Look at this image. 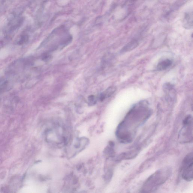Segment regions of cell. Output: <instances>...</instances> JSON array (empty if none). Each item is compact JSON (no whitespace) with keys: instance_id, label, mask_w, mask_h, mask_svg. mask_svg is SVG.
Segmentation results:
<instances>
[{"instance_id":"obj_2","label":"cell","mask_w":193,"mask_h":193,"mask_svg":"<svg viewBox=\"0 0 193 193\" xmlns=\"http://www.w3.org/2000/svg\"><path fill=\"white\" fill-rule=\"evenodd\" d=\"M172 173V169L169 167H165L158 170L146 181L142 190V192H154L168 180L171 176Z\"/></svg>"},{"instance_id":"obj_1","label":"cell","mask_w":193,"mask_h":193,"mask_svg":"<svg viewBox=\"0 0 193 193\" xmlns=\"http://www.w3.org/2000/svg\"><path fill=\"white\" fill-rule=\"evenodd\" d=\"M152 113L147 102H139L132 107L117 127L116 135L121 142L132 141L138 129L142 125Z\"/></svg>"},{"instance_id":"obj_8","label":"cell","mask_w":193,"mask_h":193,"mask_svg":"<svg viewBox=\"0 0 193 193\" xmlns=\"http://www.w3.org/2000/svg\"><path fill=\"white\" fill-rule=\"evenodd\" d=\"M52 56L49 52H46L43 54L41 56V59L43 61L48 62L50 61L51 59H52Z\"/></svg>"},{"instance_id":"obj_5","label":"cell","mask_w":193,"mask_h":193,"mask_svg":"<svg viewBox=\"0 0 193 193\" xmlns=\"http://www.w3.org/2000/svg\"><path fill=\"white\" fill-rule=\"evenodd\" d=\"M116 88L114 86H111L107 89L105 91L102 92L99 96L100 99L104 101L106 98L110 97L116 91Z\"/></svg>"},{"instance_id":"obj_3","label":"cell","mask_w":193,"mask_h":193,"mask_svg":"<svg viewBox=\"0 0 193 193\" xmlns=\"http://www.w3.org/2000/svg\"><path fill=\"white\" fill-rule=\"evenodd\" d=\"M193 153L186 155L183 159L181 169V174L185 180L191 181L193 178Z\"/></svg>"},{"instance_id":"obj_7","label":"cell","mask_w":193,"mask_h":193,"mask_svg":"<svg viewBox=\"0 0 193 193\" xmlns=\"http://www.w3.org/2000/svg\"><path fill=\"white\" fill-rule=\"evenodd\" d=\"M88 101L89 105L90 106L95 105L96 103V96L93 95L90 96L88 97Z\"/></svg>"},{"instance_id":"obj_4","label":"cell","mask_w":193,"mask_h":193,"mask_svg":"<svg viewBox=\"0 0 193 193\" xmlns=\"http://www.w3.org/2000/svg\"><path fill=\"white\" fill-rule=\"evenodd\" d=\"M173 63L172 60L169 58H166L159 62L157 65V69L158 71H164L171 67Z\"/></svg>"},{"instance_id":"obj_9","label":"cell","mask_w":193,"mask_h":193,"mask_svg":"<svg viewBox=\"0 0 193 193\" xmlns=\"http://www.w3.org/2000/svg\"><path fill=\"white\" fill-rule=\"evenodd\" d=\"M7 84L8 82H5L0 85V92L3 91L4 90H5V88H6Z\"/></svg>"},{"instance_id":"obj_6","label":"cell","mask_w":193,"mask_h":193,"mask_svg":"<svg viewBox=\"0 0 193 193\" xmlns=\"http://www.w3.org/2000/svg\"><path fill=\"white\" fill-rule=\"evenodd\" d=\"M138 43L136 41H133L128 43L121 50V53H125L133 50L138 46Z\"/></svg>"}]
</instances>
